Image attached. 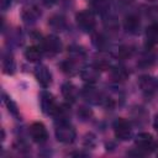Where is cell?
Returning <instances> with one entry per match:
<instances>
[{
	"label": "cell",
	"instance_id": "9a60e30c",
	"mask_svg": "<svg viewBox=\"0 0 158 158\" xmlns=\"http://www.w3.org/2000/svg\"><path fill=\"white\" fill-rule=\"evenodd\" d=\"M42 56V49L37 46H30L25 51V57L30 62H37Z\"/></svg>",
	"mask_w": 158,
	"mask_h": 158
},
{
	"label": "cell",
	"instance_id": "277c9868",
	"mask_svg": "<svg viewBox=\"0 0 158 158\" xmlns=\"http://www.w3.org/2000/svg\"><path fill=\"white\" fill-rule=\"evenodd\" d=\"M135 143L137 146V149L141 152V153H147V152H151L153 148H154V139L152 137L151 133H147V132H141L136 136V139H135Z\"/></svg>",
	"mask_w": 158,
	"mask_h": 158
},
{
	"label": "cell",
	"instance_id": "ffe728a7",
	"mask_svg": "<svg viewBox=\"0 0 158 158\" xmlns=\"http://www.w3.org/2000/svg\"><path fill=\"white\" fill-rule=\"evenodd\" d=\"M93 6H94V9L96 11L105 12L106 10H109L110 2H109V0H94L93 1Z\"/></svg>",
	"mask_w": 158,
	"mask_h": 158
},
{
	"label": "cell",
	"instance_id": "2e32d148",
	"mask_svg": "<svg viewBox=\"0 0 158 158\" xmlns=\"http://www.w3.org/2000/svg\"><path fill=\"white\" fill-rule=\"evenodd\" d=\"M81 94H83V96L86 100H90V101H94V102H99L100 99H102L101 95H100V93L95 88H90V86L84 88V90H83Z\"/></svg>",
	"mask_w": 158,
	"mask_h": 158
},
{
	"label": "cell",
	"instance_id": "5b68a950",
	"mask_svg": "<svg viewBox=\"0 0 158 158\" xmlns=\"http://www.w3.org/2000/svg\"><path fill=\"white\" fill-rule=\"evenodd\" d=\"M41 106H42V110H43L44 114H47V115H57L60 105H58L56 102V100H54L52 94L43 93L42 98H41Z\"/></svg>",
	"mask_w": 158,
	"mask_h": 158
},
{
	"label": "cell",
	"instance_id": "4fadbf2b",
	"mask_svg": "<svg viewBox=\"0 0 158 158\" xmlns=\"http://www.w3.org/2000/svg\"><path fill=\"white\" fill-rule=\"evenodd\" d=\"M146 40L151 46L158 44V23H151L146 30Z\"/></svg>",
	"mask_w": 158,
	"mask_h": 158
},
{
	"label": "cell",
	"instance_id": "ac0fdd59",
	"mask_svg": "<svg viewBox=\"0 0 158 158\" xmlns=\"http://www.w3.org/2000/svg\"><path fill=\"white\" fill-rule=\"evenodd\" d=\"M94 65L100 70L109 69L110 68V58L105 54H99V56H96V60H95Z\"/></svg>",
	"mask_w": 158,
	"mask_h": 158
},
{
	"label": "cell",
	"instance_id": "6da1fadb",
	"mask_svg": "<svg viewBox=\"0 0 158 158\" xmlns=\"http://www.w3.org/2000/svg\"><path fill=\"white\" fill-rule=\"evenodd\" d=\"M56 137L62 143H72L75 138V130L69 122L62 120L56 127Z\"/></svg>",
	"mask_w": 158,
	"mask_h": 158
},
{
	"label": "cell",
	"instance_id": "3957f363",
	"mask_svg": "<svg viewBox=\"0 0 158 158\" xmlns=\"http://www.w3.org/2000/svg\"><path fill=\"white\" fill-rule=\"evenodd\" d=\"M114 132H115V136L118 139L126 141L132 135V126H131L130 121H127L126 118L120 117L114 122Z\"/></svg>",
	"mask_w": 158,
	"mask_h": 158
},
{
	"label": "cell",
	"instance_id": "e0dca14e",
	"mask_svg": "<svg viewBox=\"0 0 158 158\" xmlns=\"http://www.w3.org/2000/svg\"><path fill=\"white\" fill-rule=\"evenodd\" d=\"M111 75L116 81H123L128 77V73L123 67H115L111 70Z\"/></svg>",
	"mask_w": 158,
	"mask_h": 158
},
{
	"label": "cell",
	"instance_id": "ba28073f",
	"mask_svg": "<svg viewBox=\"0 0 158 158\" xmlns=\"http://www.w3.org/2000/svg\"><path fill=\"white\" fill-rule=\"evenodd\" d=\"M138 85L142 89V91H144L146 94H153L158 88V81L152 77L143 75V77L139 78Z\"/></svg>",
	"mask_w": 158,
	"mask_h": 158
},
{
	"label": "cell",
	"instance_id": "cb8c5ba5",
	"mask_svg": "<svg viewBox=\"0 0 158 158\" xmlns=\"http://www.w3.org/2000/svg\"><path fill=\"white\" fill-rule=\"evenodd\" d=\"M153 126H154L156 131L158 132V114H157V115H156V117H154V121H153Z\"/></svg>",
	"mask_w": 158,
	"mask_h": 158
},
{
	"label": "cell",
	"instance_id": "484cf974",
	"mask_svg": "<svg viewBox=\"0 0 158 158\" xmlns=\"http://www.w3.org/2000/svg\"><path fill=\"white\" fill-rule=\"evenodd\" d=\"M157 148H158V144H157Z\"/></svg>",
	"mask_w": 158,
	"mask_h": 158
},
{
	"label": "cell",
	"instance_id": "44dd1931",
	"mask_svg": "<svg viewBox=\"0 0 158 158\" xmlns=\"http://www.w3.org/2000/svg\"><path fill=\"white\" fill-rule=\"evenodd\" d=\"M131 56H132V48L131 47H128V46L120 47V49H118V57L127 58V57H131Z\"/></svg>",
	"mask_w": 158,
	"mask_h": 158
},
{
	"label": "cell",
	"instance_id": "8992f818",
	"mask_svg": "<svg viewBox=\"0 0 158 158\" xmlns=\"http://www.w3.org/2000/svg\"><path fill=\"white\" fill-rule=\"evenodd\" d=\"M30 135L32 137V139L37 143H43L47 141L48 138V133L47 130L44 127V125L42 122H35L30 126Z\"/></svg>",
	"mask_w": 158,
	"mask_h": 158
},
{
	"label": "cell",
	"instance_id": "30bf717a",
	"mask_svg": "<svg viewBox=\"0 0 158 158\" xmlns=\"http://www.w3.org/2000/svg\"><path fill=\"white\" fill-rule=\"evenodd\" d=\"M139 26H141L139 19L136 15H128V16H126V19L123 21V27H125L126 32L135 35V33H137L139 31Z\"/></svg>",
	"mask_w": 158,
	"mask_h": 158
},
{
	"label": "cell",
	"instance_id": "9c48e42d",
	"mask_svg": "<svg viewBox=\"0 0 158 158\" xmlns=\"http://www.w3.org/2000/svg\"><path fill=\"white\" fill-rule=\"evenodd\" d=\"M35 75H36V79L38 80V83L47 88L51 83H52V75H51V72L47 69V67L44 65H40L36 68L35 70Z\"/></svg>",
	"mask_w": 158,
	"mask_h": 158
},
{
	"label": "cell",
	"instance_id": "8fae6325",
	"mask_svg": "<svg viewBox=\"0 0 158 158\" xmlns=\"http://www.w3.org/2000/svg\"><path fill=\"white\" fill-rule=\"evenodd\" d=\"M81 78L86 81V83H89V84H93V83H95L98 79H99V75H100V69H98L95 65H93V67H88V68H84L83 70H81Z\"/></svg>",
	"mask_w": 158,
	"mask_h": 158
},
{
	"label": "cell",
	"instance_id": "d4e9b609",
	"mask_svg": "<svg viewBox=\"0 0 158 158\" xmlns=\"http://www.w3.org/2000/svg\"><path fill=\"white\" fill-rule=\"evenodd\" d=\"M147 1H156V0H147Z\"/></svg>",
	"mask_w": 158,
	"mask_h": 158
},
{
	"label": "cell",
	"instance_id": "5bb4252c",
	"mask_svg": "<svg viewBox=\"0 0 158 158\" xmlns=\"http://www.w3.org/2000/svg\"><path fill=\"white\" fill-rule=\"evenodd\" d=\"M40 15H41L40 10H38L36 6H33V5H27V6H25V7L22 9V12H21V16H22L23 21H26V22H28V21H35Z\"/></svg>",
	"mask_w": 158,
	"mask_h": 158
},
{
	"label": "cell",
	"instance_id": "7402d4cb",
	"mask_svg": "<svg viewBox=\"0 0 158 158\" xmlns=\"http://www.w3.org/2000/svg\"><path fill=\"white\" fill-rule=\"evenodd\" d=\"M4 63H7V65H6V64H5V65H2V68H4V72H5V73H10V70H9V69L14 70L15 65H14V59H12V57H11V56H9L7 58H5V59H4Z\"/></svg>",
	"mask_w": 158,
	"mask_h": 158
},
{
	"label": "cell",
	"instance_id": "52a82bcc",
	"mask_svg": "<svg viewBox=\"0 0 158 158\" xmlns=\"http://www.w3.org/2000/svg\"><path fill=\"white\" fill-rule=\"evenodd\" d=\"M60 48L62 43L56 36H47L42 41V51H44L48 54H57L58 52H60Z\"/></svg>",
	"mask_w": 158,
	"mask_h": 158
},
{
	"label": "cell",
	"instance_id": "7a4b0ae2",
	"mask_svg": "<svg viewBox=\"0 0 158 158\" xmlns=\"http://www.w3.org/2000/svg\"><path fill=\"white\" fill-rule=\"evenodd\" d=\"M75 20H77L78 26L83 31H85V32H89V31L94 30L95 23H96L95 15L90 10H81V11H79L77 14V16H75Z\"/></svg>",
	"mask_w": 158,
	"mask_h": 158
},
{
	"label": "cell",
	"instance_id": "7c38bea8",
	"mask_svg": "<svg viewBox=\"0 0 158 158\" xmlns=\"http://www.w3.org/2000/svg\"><path fill=\"white\" fill-rule=\"evenodd\" d=\"M62 95L65 100L73 102L77 100L78 95H79V91L78 89L72 84V83H65L63 86H62Z\"/></svg>",
	"mask_w": 158,
	"mask_h": 158
},
{
	"label": "cell",
	"instance_id": "d6986e66",
	"mask_svg": "<svg viewBox=\"0 0 158 158\" xmlns=\"http://www.w3.org/2000/svg\"><path fill=\"white\" fill-rule=\"evenodd\" d=\"M60 67H62V70L64 72V73H67V74H74V73H77V65H75V62H74V59H68V60H65V62H63L62 64H60Z\"/></svg>",
	"mask_w": 158,
	"mask_h": 158
},
{
	"label": "cell",
	"instance_id": "603a6c76",
	"mask_svg": "<svg viewBox=\"0 0 158 158\" xmlns=\"http://www.w3.org/2000/svg\"><path fill=\"white\" fill-rule=\"evenodd\" d=\"M78 115L83 118H89V116H91V111L88 109V107H84L81 106L79 110H78Z\"/></svg>",
	"mask_w": 158,
	"mask_h": 158
}]
</instances>
